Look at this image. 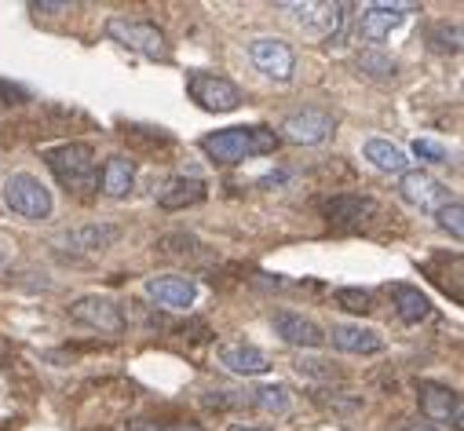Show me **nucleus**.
<instances>
[{
	"instance_id": "nucleus-30",
	"label": "nucleus",
	"mask_w": 464,
	"mask_h": 431,
	"mask_svg": "<svg viewBox=\"0 0 464 431\" xmlns=\"http://www.w3.org/2000/svg\"><path fill=\"white\" fill-rule=\"evenodd\" d=\"M406 431H439V427H431V424H410Z\"/></svg>"
},
{
	"instance_id": "nucleus-5",
	"label": "nucleus",
	"mask_w": 464,
	"mask_h": 431,
	"mask_svg": "<svg viewBox=\"0 0 464 431\" xmlns=\"http://www.w3.org/2000/svg\"><path fill=\"white\" fill-rule=\"evenodd\" d=\"M5 205L12 212H19L23 220H48V216H52V190L37 176L15 172L5 183Z\"/></svg>"
},
{
	"instance_id": "nucleus-1",
	"label": "nucleus",
	"mask_w": 464,
	"mask_h": 431,
	"mask_svg": "<svg viewBox=\"0 0 464 431\" xmlns=\"http://www.w3.org/2000/svg\"><path fill=\"white\" fill-rule=\"evenodd\" d=\"M278 132L264 125H238V129H219L201 139V150L216 165H242L249 158H264L278 150Z\"/></svg>"
},
{
	"instance_id": "nucleus-2",
	"label": "nucleus",
	"mask_w": 464,
	"mask_h": 431,
	"mask_svg": "<svg viewBox=\"0 0 464 431\" xmlns=\"http://www.w3.org/2000/svg\"><path fill=\"white\" fill-rule=\"evenodd\" d=\"M48 168L55 172V179L66 190H95L99 187V165H95V150L88 143H59L52 150H44Z\"/></svg>"
},
{
	"instance_id": "nucleus-27",
	"label": "nucleus",
	"mask_w": 464,
	"mask_h": 431,
	"mask_svg": "<svg viewBox=\"0 0 464 431\" xmlns=\"http://www.w3.org/2000/svg\"><path fill=\"white\" fill-rule=\"evenodd\" d=\"M413 154L420 158V161H428V165H446V147H439V143H431V139H413Z\"/></svg>"
},
{
	"instance_id": "nucleus-22",
	"label": "nucleus",
	"mask_w": 464,
	"mask_h": 431,
	"mask_svg": "<svg viewBox=\"0 0 464 431\" xmlns=\"http://www.w3.org/2000/svg\"><path fill=\"white\" fill-rule=\"evenodd\" d=\"M355 66H359V73H366V77H373V81H392L395 70H399V62H395L392 55H384L381 48H366V52L355 59Z\"/></svg>"
},
{
	"instance_id": "nucleus-23",
	"label": "nucleus",
	"mask_w": 464,
	"mask_h": 431,
	"mask_svg": "<svg viewBox=\"0 0 464 431\" xmlns=\"http://www.w3.org/2000/svg\"><path fill=\"white\" fill-rule=\"evenodd\" d=\"M289 388L285 384H260L256 391H253V406L256 409H264V413H285L289 409Z\"/></svg>"
},
{
	"instance_id": "nucleus-19",
	"label": "nucleus",
	"mask_w": 464,
	"mask_h": 431,
	"mask_svg": "<svg viewBox=\"0 0 464 431\" xmlns=\"http://www.w3.org/2000/svg\"><path fill=\"white\" fill-rule=\"evenodd\" d=\"M205 197V183L201 179H187V176H176L165 183V190H158V205L176 212V208H187V205H198Z\"/></svg>"
},
{
	"instance_id": "nucleus-6",
	"label": "nucleus",
	"mask_w": 464,
	"mask_h": 431,
	"mask_svg": "<svg viewBox=\"0 0 464 431\" xmlns=\"http://www.w3.org/2000/svg\"><path fill=\"white\" fill-rule=\"evenodd\" d=\"M336 132V118L329 110H318V106H307V110H296L282 121L278 139L293 143V147H318Z\"/></svg>"
},
{
	"instance_id": "nucleus-26",
	"label": "nucleus",
	"mask_w": 464,
	"mask_h": 431,
	"mask_svg": "<svg viewBox=\"0 0 464 431\" xmlns=\"http://www.w3.org/2000/svg\"><path fill=\"white\" fill-rule=\"evenodd\" d=\"M428 41H431L435 52H453L457 55L460 52V26H450V23L446 26H435Z\"/></svg>"
},
{
	"instance_id": "nucleus-7",
	"label": "nucleus",
	"mask_w": 464,
	"mask_h": 431,
	"mask_svg": "<svg viewBox=\"0 0 464 431\" xmlns=\"http://www.w3.org/2000/svg\"><path fill=\"white\" fill-rule=\"evenodd\" d=\"M249 59H253V66L267 81H275V84H289L293 81L296 52L289 48V41H282V37H256V41H249Z\"/></svg>"
},
{
	"instance_id": "nucleus-21",
	"label": "nucleus",
	"mask_w": 464,
	"mask_h": 431,
	"mask_svg": "<svg viewBox=\"0 0 464 431\" xmlns=\"http://www.w3.org/2000/svg\"><path fill=\"white\" fill-rule=\"evenodd\" d=\"M392 296H395V311L406 326H420V321L431 314V300L413 285H392Z\"/></svg>"
},
{
	"instance_id": "nucleus-14",
	"label": "nucleus",
	"mask_w": 464,
	"mask_h": 431,
	"mask_svg": "<svg viewBox=\"0 0 464 431\" xmlns=\"http://www.w3.org/2000/svg\"><path fill=\"white\" fill-rule=\"evenodd\" d=\"M325 340H333V348H340L347 355H377V351H384V337L377 330L352 326V321H340V326H333Z\"/></svg>"
},
{
	"instance_id": "nucleus-25",
	"label": "nucleus",
	"mask_w": 464,
	"mask_h": 431,
	"mask_svg": "<svg viewBox=\"0 0 464 431\" xmlns=\"http://www.w3.org/2000/svg\"><path fill=\"white\" fill-rule=\"evenodd\" d=\"M336 303L352 314H366V311H373V292L370 289H336Z\"/></svg>"
},
{
	"instance_id": "nucleus-8",
	"label": "nucleus",
	"mask_w": 464,
	"mask_h": 431,
	"mask_svg": "<svg viewBox=\"0 0 464 431\" xmlns=\"http://www.w3.org/2000/svg\"><path fill=\"white\" fill-rule=\"evenodd\" d=\"M70 318L73 321H81V326H88V330H99V333H125V314H121V307L113 303L110 296H81V300H73L70 303Z\"/></svg>"
},
{
	"instance_id": "nucleus-12",
	"label": "nucleus",
	"mask_w": 464,
	"mask_h": 431,
	"mask_svg": "<svg viewBox=\"0 0 464 431\" xmlns=\"http://www.w3.org/2000/svg\"><path fill=\"white\" fill-rule=\"evenodd\" d=\"M271 326H275V337H278L282 344H289V348H307V351H314V348L325 344V333L314 326L311 318H304V314H296V311H278V314L271 318Z\"/></svg>"
},
{
	"instance_id": "nucleus-17",
	"label": "nucleus",
	"mask_w": 464,
	"mask_h": 431,
	"mask_svg": "<svg viewBox=\"0 0 464 431\" xmlns=\"http://www.w3.org/2000/svg\"><path fill=\"white\" fill-rule=\"evenodd\" d=\"M99 183H102V194L106 197H125L136 183V161L125 158V154H113L106 158L102 172H99Z\"/></svg>"
},
{
	"instance_id": "nucleus-28",
	"label": "nucleus",
	"mask_w": 464,
	"mask_h": 431,
	"mask_svg": "<svg viewBox=\"0 0 464 431\" xmlns=\"http://www.w3.org/2000/svg\"><path fill=\"white\" fill-rule=\"evenodd\" d=\"M30 8H34L37 15H41V12H73V5H30Z\"/></svg>"
},
{
	"instance_id": "nucleus-18",
	"label": "nucleus",
	"mask_w": 464,
	"mask_h": 431,
	"mask_svg": "<svg viewBox=\"0 0 464 431\" xmlns=\"http://www.w3.org/2000/svg\"><path fill=\"white\" fill-rule=\"evenodd\" d=\"M362 154H366V161H370L377 172H388V176H402V172H410V158H406V150L395 147V143H388V139H366Z\"/></svg>"
},
{
	"instance_id": "nucleus-29",
	"label": "nucleus",
	"mask_w": 464,
	"mask_h": 431,
	"mask_svg": "<svg viewBox=\"0 0 464 431\" xmlns=\"http://www.w3.org/2000/svg\"><path fill=\"white\" fill-rule=\"evenodd\" d=\"M227 431H271V427H246V424H230Z\"/></svg>"
},
{
	"instance_id": "nucleus-24",
	"label": "nucleus",
	"mask_w": 464,
	"mask_h": 431,
	"mask_svg": "<svg viewBox=\"0 0 464 431\" xmlns=\"http://www.w3.org/2000/svg\"><path fill=\"white\" fill-rule=\"evenodd\" d=\"M435 216H439L442 231H450V235H453V242H460V238H464V201H460V197H450Z\"/></svg>"
},
{
	"instance_id": "nucleus-9",
	"label": "nucleus",
	"mask_w": 464,
	"mask_h": 431,
	"mask_svg": "<svg viewBox=\"0 0 464 431\" xmlns=\"http://www.w3.org/2000/svg\"><path fill=\"white\" fill-rule=\"evenodd\" d=\"M417 398H420V413L431 420V427L435 424H450V427H460L464 424V406H460V395L453 388L424 380L417 388Z\"/></svg>"
},
{
	"instance_id": "nucleus-15",
	"label": "nucleus",
	"mask_w": 464,
	"mask_h": 431,
	"mask_svg": "<svg viewBox=\"0 0 464 431\" xmlns=\"http://www.w3.org/2000/svg\"><path fill=\"white\" fill-rule=\"evenodd\" d=\"M219 366L235 377H264L271 369V359L253 344H227L219 348Z\"/></svg>"
},
{
	"instance_id": "nucleus-10",
	"label": "nucleus",
	"mask_w": 464,
	"mask_h": 431,
	"mask_svg": "<svg viewBox=\"0 0 464 431\" xmlns=\"http://www.w3.org/2000/svg\"><path fill=\"white\" fill-rule=\"evenodd\" d=\"M143 292H147L158 307L187 311V307L198 300V282L187 278V274H154V278L143 282Z\"/></svg>"
},
{
	"instance_id": "nucleus-4",
	"label": "nucleus",
	"mask_w": 464,
	"mask_h": 431,
	"mask_svg": "<svg viewBox=\"0 0 464 431\" xmlns=\"http://www.w3.org/2000/svg\"><path fill=\"white\" fill-rule=\"evenodd\" d=\"M187 91L208 114H230V110L242 106V88L235 81L219 77V73H205V70L187 73Z\"/></svg>"
},
{
	"instance_id": "nucleus-20",
	"label": "nucleus",
	"mask_w": 464,
	"mask_h": 431,
	"mask_svg": "<svg viewBox=\"0 0 464 431\" xmlns=\"http://www.w3.org/2000/svg\"><path fill=\"white\" fill-rule=\"evenodd\" d=\"M373 212H377V205L370 197H359V194H343V197H333L325 205L329 224H362Z\"/></svg>"
},
{
	"instance_id": "nucleus-11",
	"label": "nucleus",
	"mask_w": 464,
	"mask_h": 431,
	"mask_svg": "<svg viewBox=\"0 0 464 431\" xmlns=\"http://www.w3.org/2000/svg\"><path fill=\"white\" fill-rule=\"evenodd\" d=\"M399 194H402L413 208H420V212H439V208L450 201V190H446L435 176H428V172H420V168H410V172L399 176Z\"/></svg>"
},
{
	"instance_id": "nucleus-3",
	"label": "nucleus",
	"mask_w": 464,
	"mask_h": 431,
	"mask_svg": "<svg viewBox=\"0 0 464 431\" xmlns=\"http://www.w3.org/2000/svg\"><path fill=\"white\" fill-rule=\"evenodd\" d=\"M106 37L118 41L121 48L150 59V62H169L172 59V48H169V37L154 26V23H136V19H106Z\"/></svg>"
},
{
	"instance_id": "nucleus-16",
	"label": "nucleus",
	"mask_w": 464,
	"mask_h": 431,
	"mask_svg": "<svg viewBox=\"0 0 464 431\" xmlns=\"http://www.w3.org/2000/svg\"><path fill=\"white\" fill-rule=\"evenodd\" d=\"M118 238H121V227H113V224H88L81 231L63 235L59 242L66 249H73V253H102V249H110Z\"/></svg>"
},
{
	"instance_id": "nucleus-13",
	"label": "nucleus",
	"mask_w": 464,
	"mask_h": 431,
	"mask_svg": "<svg viewBox=\"0 0 464 431\" xmlns=\"http://www.w3.org/2000/svg\"><path fill=\"white\" fill-rule=\"evenodd\" d=\"M406 12H413V5H370L359 19V34L370 44H381L406 23Z\"/></svg>"
},
{
	"instance_id": "nucleus-31",
	"label": "nucleus",
	"mask_w": 464,
	"mask_h": 431,
	"mask_svg": "<svg viewBox=\"0 0 464 431\" xmlns=\"http://www.w3.org/2000/svg\"><path fill=\"white\" fill-rule=\"evenodd\" d=\"M0 267H5V253H0Z\"/></svg>"
}]
</instances>
